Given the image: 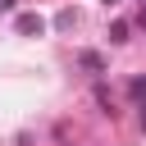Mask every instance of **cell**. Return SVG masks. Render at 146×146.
I'll list each match as a JSON object with an SVG mask.
<instances>
[{
    "mask_svg": "<svg viewBox=\"0 0 146 146\" xmlns=\"http://www.w3.org/2000/svg\"><path fill=\"white\" fill-rule=\"evenodd\" d=\"M78 68L91 73V78H105V73H110V59H105L100 50H78Z\"/></svg>",
    "mask_w": 146,
    "mask_h": 146,
    "instance_id": "cell-1",
    "label": "cell"
},
{
    "mask_svg": "<svg viewBox=\"0 0 146 146\" xmlns=\"http://www.w3.org/2000/svg\"><path fill=\"white\" fill-rule=\"evenodd\" d=\"M14 27H18L23 36H41V32H46V18H41V14H18Z\"/></svg>",
    "mask_w": 146,
    "mask_h": 146,
    "instance_id": "cell-2",
    "label": "cell"
},
{
    "mask_svg": "<svg viewBox=\"0 0 146 146\" xmlns=\"http://www.w3.org/2000/svg\"><path fill=\"white\" fill-rule=\"evenodd\" d=\"M128 36H132V23H123V18H114V23H110V46H123Z\"/></svg>",
    "mask_w": 146,
    "mask_h": 146,
    "instance_id": "cell-3",
    "label": "cell"
},
{
    "mask_svg": "<svg viewBox=\"0 0 146 146\" xmlns=\"http://www.w3.org/2000/svg\"><path fill=\"white\" fill-rule=\"evenodd\" d=\"M128 96H132V100H146V78H132V82H128Z\"/></svg>",
    "mask_w": 146,
    "mask_h": 146,
    "instance_id": "cell-4",
    "label": "cell"
},
{
    "mask_svg": "<svg viewBox=\"0 0 146 146\" xmlns=\"http://www.w3.org/2000/svg\"><path fill=\"white\" fill-rule=\"evenodd\" d=\"M132 27H141V32H146V5H141V14H137V23H132Z\"/></svg>",
    "mask_w": 146,
    "mask_h": 146,
    "instance_id": "cell-5",
    "label": "cell"
},
{
    "mask_svg": "<svg viewBox=\"0 0 146 146\" xmlns=\"http://www.w3.org/2000/svg\"><path fill=\"white\" fill-rule=\"evenodd\" d=\"M14 5H18V0H0V14H9V9H14Z\"/></svg>",
    "mask_w": 146,
    "mask_h": 146,
    "instance_id": "cell-6",
    "label": "cell"
},
{
    "mask_svg": "<svg viewBox=\"0 0 146 146\" xmlns=\"http://www.w3.org/2000/svg\"><path fill=\"white\" fill-rule=\"evenodd\" d=\"M137 119H141V128H146V100H141V114H137Z\"/></svg>",
    "mask_w": 146,
    "mask_h": 146,
    "instance_id": "cell-7",
    "label": "cell"
},
{
    "mask_svg": "<svg viewBox=\"0 0 146 146\" xmlns=\"http://www.w3.org/2000/svg\"><path fill=\"white\" fill-rule=\"evenodd\" d=\"M110 5H119V0H105V9H110Z\"/></svg>",
    "mask_w": 146,
    "mask_h": 146,
    "instance_id": "cell-8",
    "label": "cell"
},
{
    "mask_svg": "<svg viewBox=\"0 0 146 146\" xmlns=\"http://www.w3.org/2000/svg\"><path fill=\"white\" fill-rule=\"evenodd\" d=\"M141 5H146V0H141Z\"/></svg>",
    "mask_w": 146,
    "mask_h": 146,
    "instance_id": "cell-9",
    "label": "cell"
}]
</instances>
